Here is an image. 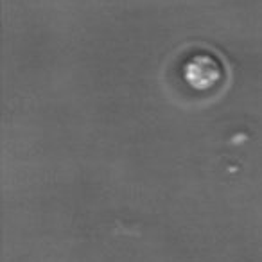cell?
<instances>
[{"label": "cell", "instance_id": "6da1fadb", "mask_svg": "<svg viewBox=\"0 0 262 262\" xmlns=\"http://www.w3.org/2000/svg\"><path fill=\"white\" fill-rule=\"evenodd\" d=\"M225 76V67L217 56L210 52H196L183 63V77L194 90H208Z\"/></svg>", "mask_w": 262, "mask_h": 262}]
</instances>
